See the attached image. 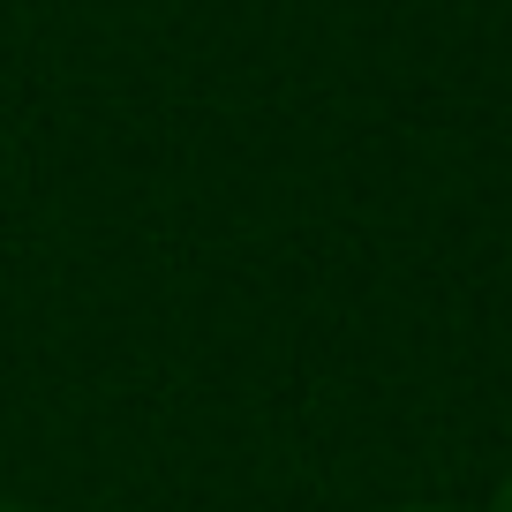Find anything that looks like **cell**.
<instances>
[{
  "mask_svg": "<svg viewBox=\"0 0 512 512\" xmlns=\"http://www.w3.org/2000/svg\"><path fill=\"white\" fill-rule=\"evenodd\" d=\"M392 512H437V505H392Z\"/></svg>",
  "mask_w": 512,
  "mask_h": 512,
  "instance_id": "7a4b0ae2",
  "label": "cell"
},
{
  "mask_svg": "<svg viewBox=\"0 0 512 512\" xmlns=\"http://www.w3.org/2000/svg\"><path fill=\"white\" fill-rule=\"evenodd\" d=\"M0 512H23V505H8V497H0Z\"/></svg>",
  "mask_w": 512,
  "mask_h": 512,
  "instance_id": "3957f363",
  "label": "cell"
},
{
  "mask_svg": "<svg viewBox=\"0 0 512 512\" xmlns=\"http://www.w3.org/2000/svg\"><path fill=\"white\" fill-rule=\"evenodd\" d=\"M490 512H512V475L497 482V497H490Z\"/></svg>",
  "mask_w": 512,
  "mask_h": 512,
  "instance_id": "6da1fadb",
  "label": "cell"
}]
</instances>
